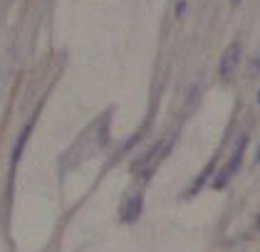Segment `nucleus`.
Instances as JSON below:
<instances>
[{
    "instance_id": "f257e3e1",
    "label": "nucleus",
    "mask_w": 260,
    "mask_h": 252,
    "mask_svg": "<svg viewBox=\"0 0 260 252\" xmlns=\"http://www.w3.org/2000/svg\"><path fill=\"white\" fill-rule=\"evenodd\" d=\"M171 146H174V136H164V138H159L146 154H141L139 158L132 163V171H134L137 175L149 178V175L159 168V163L166 158V154L171 151Z\"/></svg>"
},
{
    "instance_id": "f03ea898",
    "label": "nucleus",
    "mask_w": 260,
    "mask_h": 252,
    "mask_svg": "<svg viewBox=\"0 0 260 252\" xmlns=\"http://www.w3.org/2000/svg\"><path fill=\"white\" fill-rule=\"evenodd\" d=\"M245 149H248V136H240V141L236 143V149H233L231 158L225 161V166H223L218 173L213 175V181H211V186H213L216 191H223V188H225V186L233 181V175L240 171V163H243Z\"/></svg>"
},
{
    "instance_id": "7ed1b4c3",
    "label": "nucleus",
    "mask_w": 260,
    "mask_h": 252,
    "mask_svg": "<svg viewBox=\"0 0 260 252\" xmlns=\"http://www.w3.org/2000/svg\"><path fill=\"white\" fill-rule=\"evenodd\" d=\"M238 62H240V42H231L225 50H223V55L218 59V77L223 82H228V79L236 75V69H238Z\"/></svg>"
},
{
    "instance_id": "20e7f679",
    "label": "nucleus",
    "mask_w": 260,
    "mask_h": 252,
    "mask_svg": "<svg viewBox=\"0 0 260 252\" xmlns=\"http://www.w3.org/2000/svg\"><path fill=\"white\" fill-rule=\"evenodd\" d=\"M35 119H38V114H35V117L25 124V129L20 131L18 141H15V149H13V161H10V168H13V171H15V168H18V163H20L22 151H25V143H27V138H30V134H32V126H35Z\"/></svg>"
},
{
    "instance_id": "39448f33",
    "label": "nucleus",
    "mask_w": 260,
    "mask_h": 252,
    "mask_svg": "<svg viewBox=\"0 0 260 252\" xmlns=\"http://www.w3.org/2000/svg\"><path fill=\"white\" fill-rule=\"evenodd\" d=\"M213 171H216V158H211V161L206 163V168H203V171H201V173L196 175L193 181H191V186H188V191H186V195H188V198L199 195L201 191H203V186L208 183V178L213 175Z\"/></svg>"
},
{
    "instance_id": "423d86ee",
    "label": "nucleus",
    "mask_w": 260,
    "mask_h": 252,
    "mask_svg": "<svg viewBox=\"0 0 260 252\" xmlns=\"http://www.w3.org/2000/svg\"><path fill=\"white\" fill-rule=\"evenodd\" d=\"M141 208H144V198H141V193H134L121 208V220L124 223H137L141 215Z\"/></svg>"
},
{
    "instance_id": "0eeeda50",
    "label": "nucleus",
    "mask_w": 260,
    "mask_h": 252,
    "mask_svg": "<svg viewBox=\"0 0 260 252\" xmlns=\"http://www.w3.org/2000/svg\"><path fill=\"white\" fill-rule=\"evenodd\" d=\"M183 10H186V3H183V0H181L179 5H176V15H183Z\"/></svg>"
},
{
    "instance_id": "6e6552de",
    "label": "nucleus",
    "mask_w": 260,
    "mask_h": 252,
    "mask_svg": "<svg viewBox=\"0 0 260 252\" xmlns=\"http://www.w3.org/2000/svg\"><path fill=\"white\" fill-rule=\"evenodd\" d=\"M253 72H260V59H255V62H253Z\"/></svg>"
},
{
    "instance_id": "1a4fd4ad",
    "label": "nucleus",
    "mask_w": 260,
    "mask_h": 252,
    "mask_svg": "<svg viewBox=\"0 0 260 252\" xmlns=\"http://www.w3.org/2000/svg\"><path fill=\"white\" fill-rule=\"evenodd\" d=\"M240 3H243V0H231V5H233V8H238Z\"/></svg>"
},
{
    "instance_id": "9d476101",
    "label": "nucleus",
    "mask_w": 260,
    "mask_h": 252,
    "mask_svg": "<svg viewBox=\"0 0 260 252\" xmlns=\"http://www.w3.org/2000/svg\"><path fill=\"white\" fill-rule=\"evenodd\" d=\"M255 163H260V146H258V154H255Z\"/></svg>"
},
{
    "instance_id": "9b49d317",
    "label": "nucleus",
    "mask_w": 260,
    "mask_h": 252,
    "mask_svg": "<svg viewBox=\"0 0 260 252\" xmlns=\"http://www.w3.org/2000/svg\"><path fill=\"white\" fill-rule=\"evenodd\" d=\"M255 225H258V230H260V213H258V218H255Z\"/></svg>"
},
{
    "instance_id": "f8f14e48",
    "label": "nucleus",
    "mask_w": 260,
    "mask_h": 252,
    "mask_svg": "<svg viewBox=\"0 0 260 252\" xmlns=\"http://www.w3.org/2000/svg\"><path fill=\"white\" fill-rule=\"evenodd\" d=\"M258 106H260V89H258Z\"/></svg>"
}]
</instances>
